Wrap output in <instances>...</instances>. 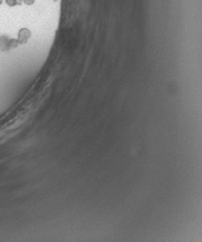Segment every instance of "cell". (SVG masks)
I'll list each match as a JSON object with an SVG mask.
<instances>
[{
    "mask_svg": "<svg viewBox=\"0 0 202 242\" xmlns=\"http://www.w3.org/2000/svg\"><path fill=\"white\" fill-rule=\"evenodd\" d=\"M30 37H31V32L29 31V29L27 28H21L18 32V42L20 44H25L27 43L29 40Z\"/></svg>",
    "mask_w": 202,
    "mask_h": 242,
    "instance_id": "obj_1",
    "label": "cell"
},
{
    "mask_svg": "<svg viewBox=\"0 0 202 242\" xmlns=\"http://www.w3.org/2000/svg\"><path fill=\"white\" fill-rule=\"evenodd\" d=\"M9 42H10V39L6 36L0 37V51L4 52V51H8V50H10Z\"/></svg>",
    "mask_w": 202,
    "mask_h": 242,
    "instance_id": "obj_2",
    "label": "cell"
},
{
    "mask_svg": "<svg viewBox=\"0 0 202 242\" xmlns=\"http://www.w3.org/2000/svg\"><path fill=\"white\" fill-rule=\"evenodd\" d=\"M18 40L16 39H10V42H9V48L10 49H14V48H17L18 46Z\"/></svg>",
    "mask_w": 202,
    "mask_h": 242,
    "instance_id": "obj_3",
    "label": "cell"
},
{
    "mask_svg": "<svg viewBox=\"0 0 202 242\" xmlns=\"http://www.w3.org/2000/svg\"><path fill=\"white\" fill-rule=\"evenodd\" d=\"M6 3L7 5H9V6H16V5H17V0H6Z\"/></svg>",
    "mask_w": 202,
    "mask_h": 242,
    "instance_id": "obj_4",
    "label": "cell"
},
{
    "mask_svg": "<svg viewBox=\"0 0 202 242\" xmlns=\"http://www.w3.org/2000/svg\"><path fill=\"white\" fill-rule=\"evenodd\" d=\"M23 2L27 5H32V4H34L35 0H23Z\"/></svg>",
    "mask_w": 202,
    "mask_h": 242,
    "instance_id": "obj_5",
    "label": "cell"
},
{
    "mask_svg": "<svg viewBox=\"0 0 202 242\" xmlns=\"http://www.w3.org/2000/svg\"><path fill=\"white\" fill-rule=\"evenodd\" d=\"M2 2H3V0H0V5L2 4Z\"/></svg>",
    "mask_w": 202,
    "mask_h": 242,
    "instance_id": "obj_6",
    "label": "cell"
}]
</instances>
